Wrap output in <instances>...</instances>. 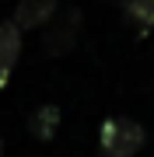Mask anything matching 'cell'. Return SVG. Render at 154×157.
<instances>
[{"instance_id": "1", "label": "cell", "mask_w": 154, "mask_h": 157, "mask_svg": "<svg viewBox=\"0 0 154 157\" xmlns=\"http://www.w3.org/2000/svg\"><path fill=\"white\" fill-rule=\"evenodd\" d=\"M147 133H144L140 122L126 115H112L105 119L102 129H98V147H102V157H137Z\"/></svg>"}, {"instance_id": "2", "label": "cell", "mask_w": 154, "mask_h": 157, "mask_svg": "<svg viewBox=\"0 0 154 157\" xmlns=\"http://www.w3.org/2000/svg\"><path fill=\"white\" fill-rule=\"evenodd\" d=\"M53 21H56V17H53ZM77 28H81V14H77V11H67L63 21H56V25L46 32V39H42V52H46V56H63V52H70L74 42H77Z\"/></svg>"}, {"instance_id": "3", "label": "cell", "mask_w": 154, "mask_h": 157, "mask_svg": "<svg viewBox=\"0 0 154 157\" xmlns=\"http://www.w3.org/2000/svg\"><path fill=\"white\" fill-rule=\"evenodd\" d=\"M53 17H56V0H18L11 21H14L21 32H32V28L49 25Z\"/></svg>"}, {"instance_id": "4", "label": "cell", "mask_w": 154, "mask_h": 157, "mask_svg": "<svg viewBox=\"0 0 154 157\" xmlns=\"http://www.w3.org/2000/svg\"><path fill=\"white\" fill-rule=\"evenodd\" d=\"M18 56H21V28H18L14 21H4L0 25V91L11 80Z\"/></svg>"}, {"instance_id": "5", "label": "cell", "mask_w": 154, "mask_h": 157, "mask_svg": "<svg viewBox=\"0 0 154 157\" xmlns=\"http://www.w3.org/2000/svg\"><path fill=\"white\" fill-rule=\"evenodd\" d=\"M56 129H60V108H56V105H39V108L28 115V133L35 136V140H42V143L53 140Z\"/></svg>"}, {"instance_id": "6", "label": "cell", "mask_w": 154, "mask_h": 157, "mask_svg": "<svg viewBox=\"0 0 154 157\" xmlns=\"http://www.w3.org/2000/svg\"><path fill=\"white\" fill-rule=\"evenodd\" d=\"M123 11H126V21L137 25V32L154 28V0H126Z\"/></svg>"}, {"instance_id": "7", "label": "cell", "mask_w": 154, "mask_h": 157, "mask_svg": "<svg viewBox=\"0 0 154 157\" xmlns=\"http://www.w3.org/2000/svg\"><path fill=\"white\" fill-rule=\"evenodd\" d=\"M0 157H4V143H0Z\"/></svg>"}]
</instances>
